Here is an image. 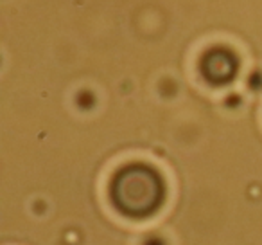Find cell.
<instances>
[{
	"label": "cell",
	"mask_w": 262,
	"mask_h": 245,
	"mask_svg": "<svg viewBox=\"0 0 262 245\" xmlns=\"http://www.w3.org/2000/svg\"><path fill=\"white\" fill-rule=\"evenodd\" d=\"M165 186L160 173L147 164H127L113 175L110 198L120 215L129 218H147L164 204Z\"/></svg>",
	"instance_id": "6da1fadb"
},
{
	"label": "cell",
	"mask_w": 262,
	"mask_h": 245,
	"mask_svg": "<svg viewBox=\"0 0 262 245\" xmlns=\"http://www.w3.org/2000/svg\"><path fill=\"white\" fill-rule=\"evenodd\" d=\"M200 70L201 76L208 83L221 87V85H228L230 81H233L239 70V62L232 51L225 47H214L203 54L200 62Z\"/></svg>",
	"instance_id": "7a4b0ae2"
},
{
	"label": "cell",
	"mask_w": 262,
	"mask_h": 245,
	"mask_svg": "<svg viewBox=\"0 0 262 245\" xmlns=\"http://www.w3.org/2000/svg\"><path fill=\"white\" fill-rule=\"evenodd\" d=\"M94 103H95V99L90 92H81V94L77 96V105H79L81 108H92Z\"/></svg>",
	"instance_id": "3957f363"
},
{
	"label": "cell",
	"mask_w": 262,
	"mask_h": 245,
	"mask_svg": "<svg viewBox=\"0 0 262 245\" xmlns=\"http://www.w3.org/2000/svg\"><path fill=\"white\" fill-rule=\"evenodd\" d=\"M142 245H165V241L162 240V238H158V236H149V238H146V240H144Z\"/></svg>",
	"instance_id": "277c9868"
}]
</instances>
